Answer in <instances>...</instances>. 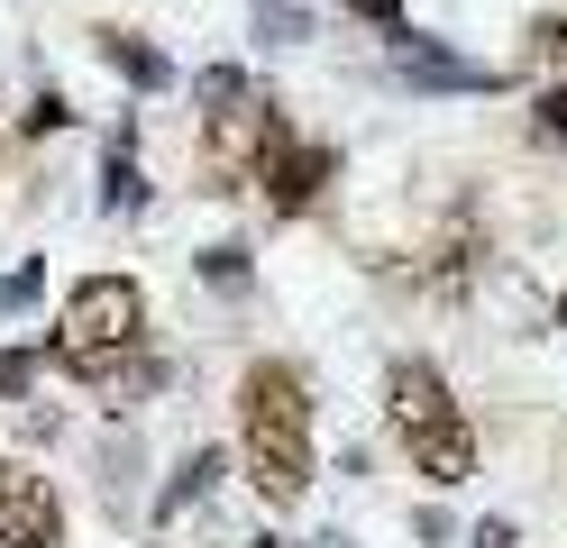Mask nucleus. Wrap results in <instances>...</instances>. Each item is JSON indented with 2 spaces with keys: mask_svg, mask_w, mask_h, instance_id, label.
Instances as JSON below:
<instances>
[{
  "mask_svg": "<svg viewBox=\"0 0 567 548\" xmlns=\"http://www.w3.org/2000/svg\"><path fill=\"white\" fill-rule=\"evenodd\" d=\"M238 457H247V485L275 511L311 494V393H302L293 365L257 356L238 375Z\"/></svg>",
  "mask_w": 567,
  "mask_h": 548,
  "instance_id": "1",
  "label": "nucleus"
},
{
  "mask_svg": "<svg viewBox=\"0 0 567 548\" xmlns=\"http://www.w3.org/2000/svg\"><path fill=\"white\" fill-rule=\"evenodd\" d=\"M147 339V292L128 275H92L64 292V320H55V365L83 384H120V365Z\"/></svg>",
  "mask_w": 567,
  "mask_h": 548,
  "instance_id": "2",
  "label": "nucleus"
},
{
  "mask_svg": "<svg viewBox=\"0 0 567 548\" xmlns=\"http://www.w3.org/2000/svg\"><path fill=\"white\" fill-rule=\"evenodd\" d=\"M293 156L284 146V110L257 92V83H238L229 101H210V120H202V165L220 193H238V183H275V165Z\"/></svg>",
  "mask_w": 567,
  "mask_h": 548,
  "instance_id": "3",
  "label": "nucleus"
},
{
  "mask_svg": "<svg viewBox=\"0 0 567 548\" xmlns=\"http://www.w3.org/2000/svg\"><path fill=\"white\" fill-rule=\"evenodd\" d=\"M0 548H64V503L19 457H0Z\"/></svg>",
  "mask_w": 567,
  "mask_h": 548,
  "instance_id": "4",
  "label": "nucleus"
},
{
  "mask_svg": "<svg viewBox=\"0 0 567 548\" xmlns=\"http://www.w3.org/2000/svg\"><path fill=\"white\" fill-rule=\"evenodd\" d=\"M384 412H394L403 438H421V430H449L457 402H449V384H440L431 356H394V365H384Z\"/></svg>",
  "mask_w": 567,
  "mask_h": 548,
  "instance_id": "5",
  "label": "nucleus"
},
{
  "mask_svg": "<svg viewBox=\"0 0 567 548\" xmlns=\"http://www.w3.org/2000/svg\"><path fill=\"white\" fill-rule=\"evenodd\" d=\"M394 64H403V83H421V92H494V83H504L494 64H467V55H449L440 37H412V28H403Z\"/></svg>",
  "mask_w": 567,
  "mask_h": 548,
  "instance_id": "6",
  "label": "nucleus"
},
{
  "mask_svg": "<svg viewBox=\"0 0 567 548\" xmlns=\"http://www.w3.org/2000/svg\"><path fill=\"white\" fill-rule=\"evenodd\" d=\"M403 448H412V475H431V485H467V475H476V430L467 421L421 430V438H403Z\"/></svg>",
  "mask_w": 567,
  "mask_h": 548,
  "instance_id": "7",
  "label": "nucleus"
},
{
  "mask_svg": "<svg viewBox=\"0 0 567 548\" xmlns=\"http://www.w3.org/2000/svg\"><path fill=\"white\" fill-rule=\"evenodd\" d=\"M330 174H339V156H330V146H293V156L275 165V183H266V201H275V210H302V201L321 193Z\"/></svg>",
  "mask_w": 567,
  "mask_h": 548,
  "instance_id": "8",
  "label": "nucleus"
},
{
  "mask_svg": "<svg viewBox=\"0 0 567 548\" xmlns=\"http://www.w3.org/2000/svg\"><path fill=\"white\" fill-rule=\"evenodd\" d=\"M101 64H111V73H128L137 92H165V83H174V64H165V55L147 46V37H120V28L101 37Z\"/></svg>",
  "mask_w": 567,
  "mask_h": 548,
  "instance_id": "9",
  "label": "nucleus"
},
{
  "mask_svg": "<svg viewBox=\"0 0 567 548\" xmlns=\"http://www.w3.org/2000/svg\"><path fill=\"white\" fill-rule=\"evenodd\" d=\"M101 201H111V210H137V201H147V174H137V146H128V128L111 137V165H101Z\"/></svg>",
  "mask_w": 567,
  "mask_h": 548,
  "instance_id": "10",
  "label": "nucleus"
},
{
  "mask_svg": "<svg viewBox=\"0 0 567 548\" xmlns=\"http://www.w3.org/2000/svg\"><path fill=\"white\" fill-rule=\"evenodd\" d=\"M257 28L293 46V37H311V10H302V0H257Z\"/></svg>",
  "mask_w": 567,
  "mask_h": 548,
  "instance_id": "11",
  "label": "nucleus"
},
{
  "mask_svg": "<svg viewBox=\"0 0 567 548\" xmlns=\"http://www.w3.org/2000/svg\"><path fill=\"white\" fill-rule=\"evenodd\" d=\"M210 475H220V457L193 448V457H184V475H174V494H165V511H174V503H193V494H210Z\"/></svg>",
  "mask_w": 567,
  "mask_h": 548,
  "instance_id": "12",
  "label": "nucleus"
},
{
  "mask_svg": "<svg viewBox=\"0 0 567 548\" xmlns=\"http://www.w3.org/2000/svg\"><path fill=\"white\" fill-rule=\"evenodd\" d=\"M202 275L220 283V292H238V283H247V247H210V256H202Z\"/></svg>",
  "mask_w": 567,
  "mask_h": 548,
  "instance_id": "13",
  "label": "nucleus"
},
{
  "mask_svg": "<svg viewBox=\"0 0 567 548\" xmlns=\"http://www.w3.org/2000/svg\"><path fill=\"white\" fill-rule=\"evenodd\" d=\"M28 384H38V348H10L0 356V393H28Z\"/></svg>",
  "mask_w": 567,
  "mask_h": 548,
  "instance_id": "14",
  "label": "nucleus"
},
{
  "mask_svg": "<svg viewBox=\"0 0 567 548\" xmlns=\"http://www.w3.org/2000/svg\"><path fill=\"white\" fill-rule=\"evenodd\" d=\"M38 283H47V266H19L10 283H0V311H28V302H38Z\"/></svg>",
  "mask_w": 567,
  "mask_h": 548,
  "instance_id": "15",
  "label": "nucleus"
},
{
  "mask_svg": "<svg viewBox=\"0 0 567 548\" xmlns=\"http://www.w3.org/2000/svg\"><path fill=\"white\" fill-rule=\"evenodd\" d=\"M540 128H549V137H567V83H558V92H540Z\"/></svg>",
  "mask_w": 567,
  "mask_h": 548,
  "instance_id": "16",
  "label": "nucleus"
},
{
  "mask_svg": "<svg viewBox=\"0 0 567 548\" xmlns=\"http://www.w3.org/2000/svg\"><path fill=\"white\" fill-rule=\"evenodd\" d=\"M476 548H513V521H476Z\"/></svg>",
  "mask_w": 567,
  "mask_h": 548,
  "instance_id": "17",
  "label": "nucleus"
},
{
  "mask_svg": "<svg viewBox=\"0 0 567 548\" xmlns=\"http://www.w3.org/2000/svg\"><path fill=\"white\" fill-rule=\"evenodd\" d=\"M348 10H358V19H394L403 0H348Z\"/></svg>",
  "mask_w": 567,
  "mask_h": 548,
  "instance_id": "18",
  "label": "nucleus"
},
{
  "mask_svg": "<svg viewBox=\"0 0 567 548\" xmlns=\"http://www.w3.org/2000/svg\"><path fill=\"white\" fill-rule=\"evenodd\" d=\"M257 548H275V539H257Z\"/></svg>",
  "mask_w": 567,
  "mask_h": 548,
  "instance_id": "19",
  "label": "nucleus"
}]
</instances>
